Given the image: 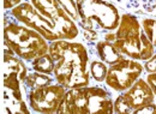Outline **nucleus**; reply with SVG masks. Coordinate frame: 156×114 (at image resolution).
<instances>
[{
    "label": "nucleus",
    "mask_w": 156,
    "mask_h": 114,
    "mask_svg": "<svg viewBox=\"0 0 156 114\" xmlns=\"http://www.w3.org/2000/svg\"><path fill=\"white\" fill-rule=\"evenodd\" d=\"M48 53L54 61V76L66 89L85 87L90 80L89 53L78 42L53 41Z\"/></svg>",
    "instance_id": "f257e3e1"
},
{
    "label": "nucleus",
    "mask_w": 156,
    "mask_h": 114,
    "mask_svg": "<svg viewBox=\"0 0 156 114\" xmlns=\"http://www.w3.org/2000/svg\"><path fill=\"white\" fill-rule=\"evenodd\" d=\"M58 113L61 114H111L113 102L108 91L98 87H79L66 91Z\"/></svg>",
    "instance_id": "f03ea898"
},
{
    "label": "nucleus",
    "mask_w": 156,
    "mask_h": 114,
    "mask_svg": "<svg viewBox=\"0 0 156 114\" xmlns=\"http://www.w3.org/2000/svg\"><path fill=\"white\" fill-rule=\"evenodd\" d=\"M112 43L122 55L137 60H148L155 54V47L148 40L137 17L129 13L122 15Z\"/></svg>",
    "instance_id": "7ed1b4c3"
},
{
    "label": "nucleus",
    "mask_w": 156,
    "mask_h": 114,
    "mask_svg": "<svg viewBox=\"0 0 156 114\" xmlns=\"http://www.w3.org/2000/svg\"><path fill=\"white\" fill-rule=\"evenodd\" d=\"M4 28V43L20 59L33 61L36 58L44 55L49 51L47 40L36 30L9 22L7 15H5Z\"/></svg>",
    "instance_id": "20e7f679"
},
{
    "label": "nucleus",
    "mask_w": 156,
    "mask_h": 114,
    "mask_svg": "<svg viewBox=\"0 0 156 114\" xmlns=\"http://www.w3.org/2000/svg\"><path fill=\"white\" fill-rule=\"evenodd\" d=\"M5 46L4 49V113H29L22 100L20 83L28 75L27 67L20 57Z\"/></svg>",
    "instance_id": "39448f33"
},
{
    "label": "nucleus",
    "mask_w": 156,
    "mask_h": 114,
    "mask_svg": "<svg viewBox=\"0 0 156 114\" xmlns=\"http://www.w3.org/2000/svg\"><path fill=\"white\" fill-rule=\"evenodd\" d=\"M79 25L83 31H111L115 30L120 23L118 9L103 0H76Z\"/></svg>",
    "instance_id": "423d86ee"
},
{
    "label": "nucleus",
    "mask_w": 156,
    "mask_h": 114,
    "mask_svg": "<svg viewBox=\"0 0 156 114\" xmlns=\"http://www.w3.org/2000/svg\"><path fill=\"white\" fill-rule=\"evenodd\" d=\"M11 15L22 24L40 33L47 41L53 42L58 40H72L65 30H62L51 19L42 16L29 2H22L17 7L12 9Z\"/></svg>",
    "instance_id": "0eeeda50"
},
{
    "label": "nucleus",
    "mask_w": 156,
    "mask_h": 114,
    "mask_svg": "<svg viewBox=\"0 0 156 114\" xmlns=\"http://www.w3.org/2000/svg\"><path fill=\"white\" fill-rule=\"evenodd\" d=\"M155 95L145 79H137L135 84L118 96L113 111L118 114H135L142 107L154 102Z\"/></svg>",
    "instance_id": "6e6552de"
},
{
    "label": "nucleus",
    "mask_w": 156,
    "mask_h": 114,
    "mask_svg": "<svg viewBox=\"0 0 156 114\" xmlns=\"http://www.w3.org/2000/svg\"><path fill=\"white\" fill-rule=\"evenodd\" d=\"M142 72L143 65L140 62L137 60L122 58L118 62L111 65L105 82L109 88L117 91H125L135 84Z\"/></svg>",
    "instance_id": "1a4fd4ad"
},
{
    "label": "nucleus",
    "mask_w": 156,
    "mask_h": 114,
    "mask_svg": "<svg viewBox=\"0 0 156 114\" xmlns=\"http://www.w3.org/2000/svg\"><path fill=\"white\" fill-rule=\"evenodd\" d=\"M66 94L61 84H47L29 90L30 107L37 113H58L59 106Z\"/></svg>",
    "instance_id": "9d476101"
},
{
    "label": "nucleus",
    "mask_w": 156,
    "mask_h": 114,
    "mask_svg": "<svg viewBox=\"0 0 156 114\" xmlns=\"http://www.w3.org/2000/svg\"><path fill=\"white\" fill-rule=\"evenodd\" d=\"M31 5L42 16L51 19L62 30H65L71 38H75L79 34V29L72 18L64 11L57 0H29Z\"/></svg>",
    "instance_id": "9b49d317"
},
{
    "label": "nucleus",
    "mask_w": 156,
    "mask_h": 114,
    "mask_svg": "<svg viewBox=\"0 0 156 114\" xmlns=\"http://www.w3.org/2000/svg\"><path fill=\"white\" fill-rule=\"evenodd\" d=\"M96 51H98V54L100 59L103 62H107L109 65L115 64L120 59L124 58V55L117 49V47L112 42H109L107 40L98 41V45H96Z\"/></svg>",
    "instance_id": "f8f14e48"
},
{
    "label": "nucleus",
    "mask_w": 156,
    "mask_h": 114,
    "mask_svg": "<svg viewBox=\"0 0 156 114\" xmlns=\"http://www.w3.org/2000/svg\"><path fill=\"white\" fill-rule=\"evenodd\" d=\"M127 9L136 10L139 13L156 15V0H117Z\"/></svg>",
    "instance_id": "ddd939ff"
},
{
    "label": "nucleus",
    "mask_w": 156,
    "mask_h": 114,
    "mask_svg": "<svg viewBox=\"0 0 156 114\" xmlns=\"http://www.w3.org/2000/svg\"><path fill=\"white\" fill-rule=\"evenodd\" d=\"M25 87L31 90V89H35V88H39V87H43V85H47V84H52V78L46 75V73H41V72H33V73H29L27 75L24 82Z\"/></svg>",
    "instance_id": "4468645a"
},
{
    "label": "nucleus",
    "mask_w": 156,
    "mask_h": 114,
    "mask_svg": "<svg viewBox=\"0 0 156 114\" xmlns=\"http://www.w3.org/2000/svg\"><path fill=\"white\" fill-rule=\"evenodd\" d=\"M31 65H33L34 70L37 71V72L46 73V75L54 73V61H53L49 53L36 58L35 60L31 61Z\"/></svg>",
    "instance_id": "2eb2a0df"
},
{
    "label": "nucleus",
    "mask_w": 156,
    "mask_h": 114,
    "mask_svg": "<svg viewBox=\"0 0 156 114\" xmlns=\"http://www.w3.org/2000/svg\"><path fill=\"white\" fill-rule=\"evenodd\" d=\"M142 28L148 40L156 48V18H144L142 20Z\"/></svg>",
    "instance_id": "dca6fc26"
},
{
    "label": "nucleus",
    "mask_w": 156,
    "mask_h": 114,
    "mask_svg": "<svg viewBox=\"0 0 156 114\" xmlns=\"http://www.w3.org/2000/svg\"><path fill=\"white\" fill-rule=\"evenodd\" d=\"M107 66L103 61H93L90 64V75L98 82H103L107 76Z\"/></svg>",
    "instance_id": "f3484780"
},
{
    "label": "nucleus",
    "mask_w": 156,
    "mask_h": 114,
    "mask_svg": "<svg viewBox=\"0 0 156 114\" xmlns=\"http://www.w3.org/2000/svg\"><path fill=\"white\" fill-rule=\"evenodd\" d=\"M60 6L64 9V11L72 18V20H78L79 15H78L77 4L73 0H57Z\"/></svg>",
    "instance_id": "a211bd4d"
},
{
    "label": "nucleus",
    "mask_w": 156,
    "mask_h": 114,
    "mask_svg": "<svg viewBox=\"0 0 156 114\" xmlns=\"http://www.w3.org/2000/svg\"><path fill=\"white\" fill-rule=\"evenodd\" d=\"M144 69L149 72V73H153L156 72V53L148 60H145V64H144Z\"/></svg>",
    "instance_id": "6ab92c4d"
},
{
    "label": "nucleus",
    "mask_w": 156,
    "mask_h": 114,
    "mask_svg": "<svg viewBox=\"0 0 156 114\" xmlns=\"http://www.w3.org/2000/svg\"><path fill=\"white\" fill-rule=\"evenodd\" d=\"M155 108H156V105L153 102L150 105H147L144 107H142L140 109H138L135 114H155Z\"/></svg>",
    "instance_id": "aec40b11"
},
{
    "label": "nucleus",
    "mask_w": 156,
    "mask_h": 114,
    "mask_svg": "<svg viewBox=\"0 0 156 114\" xmlns=\"http://www.w3.org/2000/svg\"><path fill=\"white\" fill-rule=\"evenodd\" d=\"M147 82L149 83L153 93L156 97V72H153V73H149L148 77H147Z\"/></svg>",
    "instance_id": "412c9836"
},
{
    "label": "nucleus",
    "mask_w": 156,
    "mask_h": 114,
    "mask_svg": "<svg viewBox=\"0 0 156 114\" xmlns=\"http://www.w3.org/2000/svg\"><path fill=\"white\" fill-rule=\"evenodd\" d=\"M20 4H22V0H4V9L5 10L15 9Z\"/></svg>",
    "instance_id": "4be33fe9"
},
{
    "label": "nucleus",
    "mask_w": 156,
    "mask_h": 114,
    "mask_svg": "<svg viewBox=\"0 0 156 114\" xmlns=\"http://www.w3.org/2000/svg\"><path fill=\"white\" fill-rule=\"evenodd\" d=\"M155 114H156V108H155Z\"/></svg>",
    "instance_id": "5701e85b"
}]
</instances>
